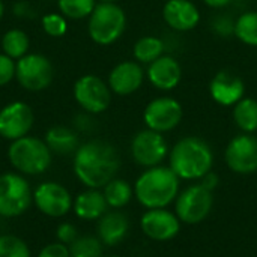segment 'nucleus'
<instances>
[{
  "label": "nucleus",
  "instance_id": "f257e3e1",
  "mask_svg": "<svg viewBox=\"0 0 257 257\" xmlns=\"http://www.w3.org/2000/svg\"><path fill=\"white\" fill-rule=\"evenodd\" d=\"M120 158L116 148L104 140H90L75 151L74 173L89 188H104L116 178Z\"/></svg>",
  "mask_w": 257,
  "mask_h": 257
},
{
  "label": "nucleus",
  "instance_id": "f03ea898",
  "mask_svg": "<svg viewBox=\"0 0 257 257\" xmlns=\"http://www.w3.org/2000/svg\"><path fill=\"white\" fill-rule=\"evenodd\" d=\"M214 152L200 137H184L169 152V167L181 181H200L212 170Z\"/></svg>",
  "mask_w": 257,
  "mask_h": 257
},
{
  "label": "nucleus",
  "instance_id": "7ed1b4c3",
  "mask_svg": "<svg viewBox=\"0 0 257 257\" xmlns=\"http://www.w3.org/2000/svg\"><path fill=\"white\" fill-rule=\"evenodd\" d=\"M181 179L169 166L146 169L134 184V196L146 209L167 208L179 194Z\"/></svg>",
  "mask_w": 257,
  "mask_h": 257
},
{
  "label": "nucleus",
  "instance_id": "20e7f679",
  "mask_svg": "<svg viewBox=\"0 0 257 257\" xmlns=\"http://www.w3.org/2000/svg\"><path fill=\"white\" fill-rule=\"evenodd\" d=\"M11 164L24 175H41L51 164V151L45 142L24 136L14 140L8 149Z\"/></svg>",
  "mask_w": 257,
  "mask_h": 257
},
{
  "label": "nucleus",
  "instance_id": "39448f33",
  "mask_svg": "<svg viewBox=\"0 0 257 257\" xmlns=\"http://www.w3.org/2000/svg\"><path fill=\"white\" fill-rule=\"evenodd\" d=\"M126 29V15L116 3H96L89 17V36L98 45L116 42Z\"/></svg>",
  "mask_w": 257,
  "mask_h": 257
},
{
  "label": "nucleus",
  "instance_id": "423d86ee",
  "mask_svg": "<svg viewBox=\"0 0 257 257\" xmlns=\"http://www.w3.org/2000/svg\"><path fill=\"white\" fill-rule=\"evenodd\" d=\"M214 206V194L200 184H193L179 191L175 199V214L181 223L194 226L205 221Z\"/></svg>",
  "mask_w": 257,
  "mask_h": 257
},
{
  "label": "nucleus",
  "instance_id": "0eeeda50",
  "mask_svg": "<svg viewBox=\"0 0 257 257\" xmlns=\"http://www.w3.org/2000/svg\"><path fill=\"white\" fill-rule=\"evenodd\" d=\"M32 202V188L21 175H0V217H18L29 209Z\"/></svg>",
  "mask_w": 257,
  "mask_h": 257
},
{
  "label": "nucleus",
  "instance_id": "6e6552de",
  "mask_svg": "<svg viewBox=\"0 0 257 257\" xmlns=\"http://www.w3.org/2000/svg\"><path fill=\"white\" fill-rule=\"evenodd\" d=\"M169 145L161 133L154 130L139 131L131 142V155L133 160L142 167H155L160 166L169 157Z\"/></svg>",
  "mask_w": 257,
  "mask_h": 257
},
{
  "label": "nucleus",
  "instance_id": "1a4fd4ad",
  "mask_svg": "<svg viewBox=\"0 0 257 257\" xmlns=\"http://www.w3.org/2000/svg\"><path fill=\"white\" fill-rule=\"evenodd\" d=\"M53 65L42 54H26L15 63V77L27 90H42L53 80Z\"/></svg>",
  "mask_w": 257,
  "mask_h": 257
},
{
  "label": "nucleus",
  "instance_id": "9d476101",
  "mask_svg": "<svg viewBox=\"0 0 257 257\" xmlns=\"http://www.w3.org/2000/svg\"><path fill=\"white\" fill-rule=\"evenodd\" d=\"M74 98L81 108L89 113L98 114L108 108L111 102V90L104 80L96 75L87 74L75 81Z\"/></svg>",
  "mask_w": 257,
  "mask_h": 257
},
{
  "label": "nucleus",
  "instance_id": "9b49d317",
  "mask_svg": "<svg viewBox=\"0 0 257 257\" xmlns=\"http://www.w3.org/2000/svg\"><path fill=\"white\" fill-rule=\"evenodd\" d=\"M182 116L184 110L181 102L172 96H160L152 99L143 111L146 126L161 134L175 130L181 123Z\"/></svg>",
  "mask_w": 257,
  "mask_h": 257
},
{
  "label": "nucleus",
  "instance_id": "f8f14e48",
  "mask_svg": "<svg viewBox=\"0 0 257 257\" xmlns=\"http://www.w3.org/2000/svg\"><path fill=\"white\" fill-rule=\"evenodd\" d=\"M224 161L238 175H253L257 172V137L242 133L235 136L226 146Z\"/></svg>",
  "mask_w": 257,
  "mask_h": 257
},
{
  "label": "nucleus",
  "instance_id": "ddd939ff",
  "mask_svg": "<svg viewBox=\"0 0 257 257\" xmlns=\"http://www.w3.org/2000/svg\"><path fill=\"white\" fill-rule=\"evenodd\" d=\"M181 220L175 212L167 208L158 209H146V212L140 218L142 232L152 241L166 242L178 236L181 232Z\"/></svg>",
  "mask_w": 257,
  "mask_h": 257
},
{
  "label": "nucleus",
  "instance_id": "4468645a",
  "mask_svg": "<svg viewBox=\"0 0 257 257\" xmlns=\"http://www.w3.org/2000/svg\"><path fill=\"white\" fill-rule=\"evenodd\" d=\"M33 202L42 214L53 218L66 215L74 205L71 193L57 182H44L38 185L33 193Z\"/></svg>",
  "mask_w": 257,
  "mask_h": 257
},
{
  "label": "nucleus",
  "instance_id": "2eb2a0df",
  "mask_svg": "<svg viewBox=\"0 0 257 257\" xmlns=\"http://www.w3.org/2000/svg\"><path fill=\"white\" fill-rule=\"evenodd\" d=\"M33 122V111L26 102H11L0 110V136L11 142L18 140L27 136Z\"/></svg>",
  "mask_w": 257,
  "mask_h": 257
},
{
  "label": "nucleus",
  "instance_id": "dca6fc26",
  "mask_svg": "<svg viewBox=\"0 0 257 257\" xmlns=\"http://www.w3.org/2000/svg\"><path fill=\"white\" fill-rule=\"evenodd\" d=\"M209 95L217 104L223 107H233L245 96V84L235 72L223 69L211 80Z\"/></svg>",
  "mask_w": 257,
  "mask_h": 257
},
{
  "label": "nucleus",
  "instance_id": "f3484780",
  "mask_svg": "<svg viewBox=\"0 0 257 257\" xmlns=\"http://www.w3.org/2000/svg\"><path fill=\"white\" fill-rule=\"evenodd\" d=\"M145 80V71L139 62L125 60L117 63L108 75V87L113 93L126 96L139 90Z\"/></svg>",
  "mask_w": 257,
  "mask_h": 257
},
{
  "label": "nucleus",
  "instance_id": "a211bd4d",
  "mask_svg": "<svg viewBox=\"0 0 257 257\" xmlns=\"http://www.w3.org/2000/svg\"><path fill=\"white\" fill-rule=\"evenodd\" d=\"M163 18L173 30L188 32L197 27L200 11L191 0H167L163 8Z\"/></svg>",
  "mask_w": 257,
  "mask_h": 257
},
{
  "label": "nucleus",
  "instance_id": "6ab92c4d",
  "mask_svg": "<svg viewBox=\"0 0 257 257\" xmlns=\"http://www.w3.org/2000/svg\"><path fill=\"white\" fill-rule=\"evenodd\" d=\"M148 78L155 89L172 90L182 78V68L172 56H161L148 66Z\"/></svg>",
  "mask_w": 257,
  "mask_h": 257
},
{
  "label": "nucleus",
  "instance_id": "aec40b11",
  "mask_svg": "<svg viewBox=\"0 0 257 257\" xmlns=\"http://www.w3.org/2000/svg\"><path fill=\"white\" fill-rule=\"evenodd\" d=\"M130 230V220L119 211L105 212L98 221V238L102 245L114 247L120 244Z\"/></svg>",
  "mask_w": 257,
  "mask_h": 257
},
{
  "label": "nucleus",
  "instance_id": "412c9836",
  "mask_svg": "<svg viewBox=\"0 0 257 257\" xmlns=\"http://www.w3.org/2000/svg\"><path fill=\"white\" fill-rule=\"evenodd\" d=\"M74 212L81 220H99L108 209L107 200L98 188H89L87 191H83L77 196L74 200Z\"/></svg>",
  "mask_w": 257,
  "mask_h": 257
},
{
  "label": "nucleus",
  "instance_id": "4be33fe9",
  "mask_svg": "<svg viewBox=\"0 0 257 257\" xmlns=\"http://www.w3.org/2000/svg\"><path fill=\"white\" fill-rule=\"evenodd\" d=\"M45 143L51 152L59 155H69L78 149L77 134L66 126H53L45 136Z\"/></svg>",
  "mask_w": 257,
  "mask_h": 257
},
{
  "label": "nucleus",
  "instance_id": "5701e85b",
  "mask_svg": "<svg viewBox=\"0 0 257 257\" xmlns=\"http://www.w3.org/2000/svg\"><path fill=\"white\" fill-rule=\"evenodd\" d=\"M233 120L236 126L247 134L257 131V101L254 98L244 96L233 105Z\"/></svg>",
  "mask_w": 257,
  "mask_h": 257
},
{
  "label": "nucleus",
  "instance_id": "b1692460",
  "mask_svg": "<svg viewBox=\"0 0 257 257\" xmlns=\"http://www.w3.org/2000/svg\"><path fill=\"white\" fill-rule=\"evenodd\" d=\"M102 194L107 200L108 208L120 209L126 206L134 197V187H131L130 182L123 179L114 178L102 188Z\"/></svg>",
  "mask_w": 257,
  "mask_h": 257
},
{
  "label": "nucleus",
  "instance_id": "393cba45",
  "mask_svg": "<svg viewBox=\"0 0 257 257\" xmlns=\"http://www.w3.org/2000/svg\"><path fill=\"white\" fill-rule=\"evenodd\" d=\"M164 53V42L157 36H143L134 44V59L139 63L151 65Z\"/></svg>",
  "mask_w": 257,
  "mask_h": 257
},
{
  "label": "nucleus",
  "instance_id": "a878e982",
  "mask_svg": "<svg viewBox=\"0 0 257 257\" xmlns=\"http://www.w3.org/2000/svg\"><path fill=\"white\" fill-rule=\"evenodd\" d=\"M233 32L242 44L257 47V11H247L241 14L235 21Z\"/></svg>",
  "mask_w": 257,
  "mask_h": 257
},
{
  "label": "nucleus",
  "instance_id": "bb28decb",
  "mask_svg": "<svg viewBox=\"0 0 257 257\" xmlns=\"http://www.w3.org/2000/svg\"><path fill=\"white\" fill-rule=\"evenodd\" d=\"M2 48L3 54H6L11 59H21L27 54L29 50V38L27 35L20 29H11L8 30L2 38Z\"/></svg>",
  "mask_w": 257,
  "mask_h": 257
},
{
  "label": "nucleus",
  "instance_id": "cd10ccee",
  "mask_svg": "<svg viewBox=\"0 0 257 257\" xmlns=\"http://www.w3.org/2000/svg\"><path fill=\"white\" fill-rule=\"evenodd\" d=\"M57 6L63 17L81 20L90 17L96 6V0H57Z\"/></svg>",
  "mask_w": 257,
  "mask_h": 257
},
{
  "label": "nucleus",
  "instance_id": "c85d7f7f",
  "mask_svg": "<svg viewBox=\"0 0 257 257\" xmlns=\"http://www.w3.org/2000/svg\"><path fill=\"white\" fill-rule=\"evenodd\" d=\"M71 257H102V242L95 236H78L69 245Z\"/></svg>",
  "mask_w": 257,
  "mask_h": 257
},
{
  "label": "nucleus",
  "instance_id": "c756f323",
  "mask_svg": "<svg viewBox=\"0 0 257 257\" xmlns=\"http://www.w3.org/2000/svg\"><path fill=\"white\" fill-rule=\"evenodd\" d=\"M0 257H30V250L21 238L15 235H2Z\"/></svg>",
  "mask_w": 257,
  "mask_h": 257
},
{
  "label": "nucleus",
  "instance_id": "7c9ffc66",
  "mask_svg": "<svg viewBox=\"0 0 257 257\" xmlns=\"http://www.w3.org/2000/svg\"><path fill=\"white\" fill-rule=\"evenodd\" d=\"M42 29L48 36L59 38L66 33L68 24L62 14H47L42 17Z\"/></svg>",
  "mask_w": 257,
  "mask_h": 257
},
{
  "label": "nucleus",
  "instance_id": "2f4dec72",
  "mask_svg": "<svg viewBox=\"0 0 257 257\" xmlns=\"http://www.w3.org/2000/svg\"><path fill=\"white\" fill-rule=\"evenodd\" d=\"M15 77V63L14 59L6 54H0V87L6 86Z\"/></svg>",
  "mask_w": 257,
  "mask_h": 257
},
{
  "label": "nucleus",
  "instance_id": "473e14b6",
  "mask_svg": "<svg viewBox=\"0 0 257 257\" xmlns=\"http://www.w3.org/2000/svg\"><path fill=\"white\" fill-rule=\"evenodd\" d=\"M56 236H57V241L65 244V245H71L77 238H78V232L75 229L74 224L71 223H62L57 230H56Z\"/></svg>",
  "mask_w": 257,
  "mask_h": 257
},
{
  "label": "nucleus",
  "instance_id": "72a5a7b5",
  "mask_svg": "<svg viewBox=\"0 0 257 257\" xmlns=\"http://www.w3.org/2000/svg\"><path fill=\"white\" fill-rule=\"evenodd\" d=\"M38 257H71V253H69L68 245L62 242H53V244L45 245L39 251Z\"/></svg>",
  "mask_w": 257,
  "mask_h": 257
},
{
  "label": "nucleus",
  "instance_id": "f704fd0d",
  "mask_svg": "<svg viewBox=\"0 0 257 257\" xmlns=\"http://www.w3.org/2000/svg\"><path fill=\"white\" fill-rule=\"evenodd\" d=\"M202 187H205L206 190H209V191H212L214 193V190L218 187V184H220V178H218V175L215 173V172H208L202 179H200V182H199Z\"/></svg>",
  "mask_w": 257,
  "mask_h": 257
},
{
  "label": "nucleus",
  "instance_id": "c9c22d12",
  "mask_svg": "<svg viewBox=\"0 0 257 257\" xmlns=\"http://www.w3.org/2000/svg\"><path fill=\"white\" fill-rule=\"evenodd\" d=\"M233 0H203V3L209 8H214V9H220V8H224L227 5H230Z\"/></svg>",
  "mask_w": 257,
  "mask_h": 257
},
{
  "label": "nucleus",
  "instance_id": "e433bc0d",
  "mask_svg": "<svg viewBox=\"0 0 257 257\" xmlns=\"http://www.w3.org/2000/svg\"><path fill=\"white\" fill-rule=\"evenodd\" d=\"M27 8H29V5H27L26 2H24V3H23V2L17 3V5H15V9H14V11H15V15H18V17H26V15H27V12H26Z\"/></svg>",
  "mask_w": 257,
  "mask_h": 257
},
{
  "label": "nucleus",
  "instance_id": "4c0bfd02",
  "mask_svg": "<svg viewBox=\"0 0 257 257\" xmlns=\"http://www.w3.org/2000/svg\"><path fill=\"white\" fill-rule=\"evenodd\" d=\"M3 14H5V5H3V2L0 0V20H2Z\"/></svg>",
  "mask_w": 257,
  "mask_h": 257
},
{
  "label": "nucleus",
  "instance_id": "58836bf2",
  "mask_svg": "<svg viewBox=\"0 0 257 257\" xmlns=\"http://www.w3.org/2000/svg\"><path fill=\"white\" fill-rule=\"evenodd\" d=\"M99 2H102V3H116L117 0H99Z\"/></svg>",
  "mask_w": 257,
  "mask_h": 257
},
{
  "label": "nucleus",
  "instance_id": "ea45409f",
  "mask_svg": "<svg viewBox=\"0 0 257 257\" xmlns=\"http://www.w3.org/2000/svg\"><path fill=\"white\" fill-rule=\"evenodd\" d=\"M110 257H122V256H110Z\"/></svg>",
  "mask_w": 257,
  "mask_h": 257
}]
</instances>
